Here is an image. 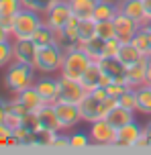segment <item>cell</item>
Masks as SVG:
<instances>
[{
    "instance_id": "6da1fadb",
    "label": "cell",
    "mask_w": 151,
    "mask_h": 155,
    "mask_svg": "<svg viewBox=\"0 0 151 155\" xmlns=\"http://www.w3.org/2000/svg\"><path fill=\"white\" fill-rule=\"evenodd\" d=\"M35 68L29 63H21V61H12L8 65L6 74H4V86L10 92H23L29 86L35 84Z\"/></svg>"
},
{
    "instance_id": "7a4b0ae2",
    "label": "cell",
    "mask_w": 151,
    "mask_h": 155,
    "mask_svg": "<svg viewBox=\"0 0 151 155\" xmlns=\"http://www.w3.org/2000/svg\"><path fill=\"white\" fill-rule=\"evenodd\" d=\"M65 57V49L59 43H51L47 47H41L37 51V59H35V70L41 74H55L61 70V63Z\"/></svg>"
},
{
    "instance_id": "3957f363",
    "label": "cell",
    "mask_w": 151,
    "mask_h": 155,
    "mask_svg": "<svg viewBox=\"0 0 151 155\" xmlns=\"http://www.w3.org/2000/svg\"><path fill=\"white\" fill-rule=\"evenodd\" d=\"M90 65H92V59L84 49H67L64 63H61V70H59V76H65L70 80H82V76L86 74Z\"/></svg>"
},
{
    "instance_id": "277c9868",
    "label": "cell",
    "mask_w": 151,
    "mask_h": 155,
    "mask_svg": "<svg viewBox=\"0 0 151 155\" xmlns=\"http://www.w3.org/2000/svg\"><path fill=\"white\" fill-rule=\"evenodd\" d=\"M43 23H45V21L41 18V12L33 10V8H23V10L15 16L10 35H12V39H31L33 35H35V31H37Z\"/></svg>"
},
{
    "instance_id": "5b68a950",
    "label": "cell",
    "mask_w": 151,
    "mask_h": 155,
    "mask_svg": "<svg viewBox=\"0 0 151 155\" xmlns=\"http://www.w3.org/2000/svg\"><path fill=\"white\" fill-rule=\"evenodd\" d=\"M72 15L74 12H72V8H70V2L67 0H57L55 4L45 12V18L43 21H45L47 27H51L55 33H59L67 25V21L72 18Z\"/></svg>"
},
{
    "instance_id": "8992f818",
    "label": "cell",
    "mask_w": 151,
    "mask_h": 155,
    "mask_svg": "<svg viewBox=\"0 0 151 155\" xmlns=\"http://www.w3.org/2000/svg\"><path fill=\"white\" fill-rule=\"evenodd\" d=\"M106 100V98H104ZM104 100H98L92 94L88 92L86 98L80 102V112H82V120L86 123H94V120H100V118H106L108 114V106Z\"/></svg>"
},
{
    "instance_id": "52a82bcc",
    "label": "cell",
    "mask_w": 151,
    "mask_h": 155,
    "mask_svg": "<svg viewBox=\"0 0 151 155\" xmlns=\"http://www.w3.org/2000/svg\"><path fill=\"white\" fill-rule=\"evenodd\" d=\"M88 135H90V139H92L94 145H114V141H117V129L106 118L90 123Z\"/></svg>"
},
{
    "instance_id": "ba28073f",
    "label": "cell",
    "mask_w": 151,
    "mask_h": 155,
    "mask_svg": "<svg viewBox=\"0 0 151 155\" xmlns=\"http://www.w3.org/2000/svg\"><path fill=\"white\" fill-rule=\"evenodd\" d=\"M86 94H88V90L82 86L80 80H70L65 76H59V100L80 104L86 98Z\"/></svg>"
},
{
    "instance_id": "9c48e42d",
    "label": "cell",
    "mask_w": 151,
    "mask_h": 155,
    "mask_svg": "<svg viewBox=\"0 0 151 155\" xmlns=\"http://www.w3.org/2000/svg\"><path fill=\"white\" fill-rule=\"evenodd\" d=\"M53 108H55L57 118H59V123H61L64 129H74V127L82 120L80 104L65 102V100H57V102H53Z\"/></svg>"
},
{
    "instance_id": "30bf717a",
    "label": "cell",
    "mask_w": 151,
    "mask_h": 155,
    "mask_svg": "<svg viewBox=\"0 0 151 155\" xmlns=\"http://www.w3.org/2000/svg\"><path fill=\"white\" fill-rule=\"evenodd\" d=\"M141 133H143V127L137 120H131V123L117 129V141H114V145L117 147H135L137 139L141 137Z\"/></svg>"
},
{
    "instance_id": "8fae6325",
    "label": "cell",
    "mask_w": 151,
    "mask_h": 155,
    "mask_svg": "<svg viewBox=\"0 0 151 155\" xmlns=\"http://www.w3.org/2000/svg\"><path fill=\"white\" fill-rule=\"evenodd\" d=\"M12 51H15V61L29 63L35 68V59H37V45L31 39H12Z\"/></svg>"
},
{
    "instance_id": "7c38bea8",
    "label": "cell",
    "mask_w": 151,
    "mask_h": 155,
    "mask_svg": "<svg viewBox=\"0 0 151 155\" xmlns=\"http://www.w3.org/2000/svg\"><path fill=\"white\" fill-rule=\"evenodd\" d=\"M33 86L37 88V92L43 96V100L47 104H53L59 100V78H51L49 74H45V78L35 80Z\"/></svg>"
},
{
    "instance_id": "4fadbf2b",
    "label": "cell",
    "mask_w": 151,
    "mask_h": 155,
    "mask_svg": "<svg viewBox=\"0 0 151 155\" xmlns=\"http://www.w3.org/2000/svg\"><path fill=\"white\" fill-rule=\"evenodd\" d=\"M114 29H117V39L120 43H127V41H133V37L137 35V31L141 29V25L135 23L133 18H129L127 15H119L114 16Z\"/></svg>"
},
{
    "instance_id": "5bb4252c",
    "label": "cell",
    "mask_w": 151,
    "mask_h": 155,
    "mask_svg": "<svg viewBox=\"0 0 151 155\" xmlns=\"http://www.w3.org/2000/svg\"><path fill=\"white\" fill-rule=\"evenodd\" d=\"M119 12L127 15L129 18H133L139 25H145L147 18H149L143 0H119Z\"/></svg>"
},
{
    "instance_id": "9a60e30c",
    "label": "cell",
    "mask_w": 151,
    "mask_h": 155,
    "mask_svg": "<svg viewBox=\"0 0 151 155\" xmlns=\"http://www.w3.org/2000/svg\"><path fill=\"white\" fill-rule=\"evenodd\" d=\"M16 98H18V102H21L29 112H39V110L47 104V102L43 100V96L37 92V88H35V86H29L27 90L18 92V94H16Z\"/></svg>"
},
{
    "instance_id": "2e32d148",
    "label": "cell",
    "mask_w": 151,
    "mask_h": 155,
    "mask_svg": "<svg viewBox=\"0 0 151 155\" xmlns=\"http://www.w3.org/2000/svg\"><path fill=\"white\" fill-rule=\"evenodd\" d=\"M127 84L129 88H139L147 84V55L127 68Z\"/></svg>"
},
{
    "instance_id": "e0dca14e",
    "label": "cell",
    "mask_w": 151,
    "mask_h": 155,
    "mask_svg": "<svg viewBox=\"0 0 151 155\" xmlns=\"http://www.w3.org/2000/svg\"><path fill=\"white\" fill-rule=\"evenodd\" d=\"M100 65H102V71L110 78L112 82L127 84V65H125V63H120L117 57H112V59H102Z\"/></svg>"
},
{
    "instance_id": "ac0fdd59",
    "label": "cell",
    "mask_w": 151,
    "mask_h": 155,
    "mask_svg": "<svg viewBox=\"0 0 151 155\" xmlns=\"http://www.w3.org/2000/svg\"><path fill=\"white\" fill-rule=\"evenodd\" d=\"M145 55L143 51L139 49V47L133 43V41H127V43H120V49H119V55H117V59H119L120 63H125V65H133V63H137L139 59H143Z\"/></svg>"
},
{
    "instance_id": "d6986e66",
    "label": "cell",
    "mask_w": 151,
    "mask_h": 155,
    "mask_svg": "<svg viewBox=\"0 0 151 155\" xmlns=\"http://www.w3.org/2000/svg\"><path fill=\"white\" fill-rule=\"evenodd\" d=\"M37 114H39V120H41V127L43 129H49V131H55V133L64 131V127H61L59 118H57V112L53 108V104H45Z\"/></svg>"
},
{
    "instance_id": "ffe728a7",
    "label": "cell",
    "mask_w": 151,
    "mask_h": 155,
    "mask_svg": "<svg viewBox=\"0 0 151 155\" xmlns=\"http://www.w3.org/2000/svg\"><path fill=\"white\" fill-rule=\"evenodd\" d=\"M119 15V2L112 0H98L94 8V21H114V16Z\"/></svg>"
},
{
    "instance_id": "44dd1931",
    "label": "cell",
    "mask_w": 151,
    "mask_h": 155,
    "mask_svg": "<svg viewBox=\"0 0 151 155\" xmlns=\"http://www.w3.org/2000/svg\"><path fill=\"white\" fill-rule=\"evenodd\" d=\"M102 76H104V71H102L100 61H92V65L86 70V74L82 76V80H80V82H82V86H84L88 92H90V90H94V88H98V86H100Z\"/></svg>"
},
{
    "instance_id": "7402d4cb",
    "label": "cell",
    "mask_w": 151,
    "mask_h": 155,
    "mask_svg": "<svg viewBox=\"0 0 151 155\" xmlns=\"http://www.w3.org/2000/svg\"><path fill=\"white\" fill-rule=\"evenodd\" d=\"M137 94V112H143V114L151 116V86L143 84L135 88Z\"/></svg>"
},
{
    "instance_id": "603a6c76",
    "label": "cell",
    "mask_w": 151,
    "mask_h": 155,
    "mask_svg": "<svg viewBox=\"0 0 151 155\" xmlns=\"http://www.w3.org/2000/svg\"><path fill=\"white\" fill-rule=\"evenodd\" d=\"M31 41L37 45V49H41V47H47V45H51V43H55V41H57V39H55V31L43 23L39 29L35 31V35L31 37Z\"/></svg>"
},
{
    "instance_id": "cb8c5ba5",
    "label": "cell",
    "mask_w": 151,
    "mask_h": 155,
    "mask_svg": "<svg viewBox=\"0 0 151 155\" xmlns=\"http://www.w3.org/2000/svg\"><path fill=\"white\" fill-rule=\"evenodd\" d=\"M135 112H131V110L123 108V106H117V108H112L108 114H106V120L114 127V129H119V127H123V124L131 123V120H135Z\"/></svg>"
},
{
    "instance_id": "d4e9b609",
    "label": "cell",
    "mask_w": 151,
    "mask_h": 155,
    "mask_svg": "<svg viewBox=\"0 0 151 155\" xmlns=\"http://www.w3.org/2000/svg\"><path fill=\"white\" fill-rule=\"evenodd\" d=\"M70 2V8L72 12L80 18H86V16H92L94 15V8H96V2L98 0H67Z\"/></svg>"
},
{
    "instance_id": "484cf974",
    "label": "cell",
    "mask_w": 151,
    "mask_h": 155,
    "mask_svg": "<svg viewBox=\"0 0 151 155\" xmlns=\"http://www.w3.org/2000/svg\"><path fill=\"white\" fill-rule=\"evenodd\" d=\"M78 37L84 43L96 37V21L92 16H86V18H80L78 21Z\"/></svg>"
},
{
    "instance_id": "4316f807",
    "label": "cell",
    "mask_w": 151,
    "mask_h": 155,
    "mask_svg": "<svg viewBox=\"0 0 151 155\" xmlns=\"http://www.w3.org/2000/svg\"><path fill=\"white\" fill-rule=\"evenodd\" d=\"M102 49H104V41L100 37H94L84 43V51L90 55L92 61H102Z\"/></svg>"
},
{
    "instance_id": "83f0119b",
    "label": "cell",
    "mask_w": 151,
    "mask_h": 155,
    "mask_svg": "<svg viewBox=\"0 0 151 155\" xmlns=\"http://www.w3.org/2000/svg\"><path fill=\"white\" fill-rule=\"evenodd\" d=\"M25 8L23 0H0V18L4 16H16Z\"/></svg>"
},
{
    "instance_id": "f1b7e54d",
    "label": "cell",
    "mask_w": 151,
    "mask_h": 155,
    "mask_svg": "<svg viewBox=\"0 0 151 155\" xmlns=\"http://www.w3.org/2000/svg\"><path fill=\"white\" fill-rule=\"evenodd\" d=\"M96 37L102 41L117 37V29H114V21H96Z\"/></svg>"
},
{
    "instance_id": "f546056e",
    "label": "cell",
    "mask_w": 151,
    "mask_h": 155,
    "mask_svg": "<svg viewBox=\"0 0 151 155\" xmlns=\"http://www.w3.org/2000/svg\"><path fill=\"white\" fill-rule=\"evenodd\" d=\"M55 137H57V133L55 131H49V129L35 131V145H39V147H53Z\"/></svg>"
},
{
    "instance_id": "4dcf8cb0",
    "label": "cell",
    "mask_w": 151,
    "mask_h": 155,
    "mask_svg": "<svg viewBox=\"0 0 151 155\" xmlns=\"http://www.w3.org/2000/svg\"><path fill=\"white\" fill-rule=\"evenodd\" d=\"M15 61V51H12V41H0V68L10 65Z\"/></svg>"
},
{
    "instance_id": "1f68e13d",
    "label": "cell",
    "mask_w": 151,
    "mask_h": 155,
    "mask_svg": "<svg viewBox=\"0 0 151 155\" xmlns=\"http://www.w3.org/2000/svg\"><path fill=\"white\" fill-rule=\"evenodd\" d=\"M119 106L131 110V112H137V94H135V88H129L127 92L120 96V98H119Z\"/></svg>"
},
{
    "instance_id": "d6a6232c",
    "label": "cell",
    "mask_w": 151,
    "mask_h": 155,
    "mask_svg": "<svg viewBox=\"0 0 151 155\" xmlns=\"http://www.w3.org/2000/svg\"><path fill=\"white\" fill-rule=\"evenodd\" d=\"M55 2L57 0H23L25 8H33V10H37V12H41V15H45Z\"/></svg>"
},
{
    "instance_id": "836d02e7",
    "label": "cell",
    "mask_w": 151,
    "mask_h": 155,
    "mask_svg": "<svg viewBox=\"0 0 151 155\" xmlns=\"http://www.w3.org/2000/svg\"><path fill=\"white\" fill-rule=\"evenodd\" d=\"M119 49H120V41L117 37L114 39H108L104 41V49H102V59H112L119 55Z\"/></svg>"
},
{
    "instance_id": "e575fe53",
    "label": "cell",
    "mask_w": 151,
    "mask_h": 155,
    "mask_svg": "<svg viewBox=\"0 0 151 155\" xmlns=\"http://www.w3.org/2000/svg\"><path fill=\"white\" fill-rule=\"evenodd\" d=\"M92 143V139H90V135L88 133H82V131H76L70 135V147H88Z\"/></svg>"
},
{
    "instance_id": "d590c367",
    "label": "cell",
    "mask_w": 151,
    "mask_h": 155,
    "mask_svg": "<svg viewBox=\"0 0 151 155\" xmlns=\"http://www.w3.org/2000/svg\"><path fill=\"white\" fill-rule=\"evenodd\" d=\"M127 90H129V86L120 84V82H110V84L106 86V92H108V96H112V98H120Z\"/></svg>"
},
{
    "instance_id": "8d00e7d4",
    "label": "cell",
    "mask_w": 151,
    "mask_h": 155,
    "mask_svg": "<svg viewBox=\"0 0 151 155\" xmlns=\"http://www.w3.org/2000/svg\"><path fill=\"white\" fill-rule=\"evenodd\" d=\"M4 123H6L8 127L12 129V131H15L16 127H21V124H23V116L18 114V112H12V110H8V108H6V116H4Z\"/></svg>"
},
{
    "instance_id": "74e56055",
    "label": "cell",
    "mask_w": 151,
    "mask_h": 155,
    "mask_svg": "<svg viewBox=\"0 0 151 155\" xmlns=\"http://www.w3.org/2000/svg\"><path fill=\"white\" fill-rule=\"evenodd\" d=\"M53 147H70V135H64V133L59 131L55 141H53Z\"/></svg>"
},
{
    "instance_id": "f35d334b",
    "label": "cell",
    "mask_w": 151,
    "mask_h": 155,
    "mask_svg": "<svg viewBox=\"0 0 151 155\" xmlns=\"http://www.w3.org/2000/svg\"><path fill=\"white\" fill-rule=\"evenodd\" d=\"M10 135H12V129H10L6 123H0V143H2V145H6V141H8Z\"/></svg>"
},
{
    "instance_id": "ab89813d",
    "label": "cell",
    "mask_w": 151,
    "mask_h": 155,
    "mask_svg": "<svg viewBox=\"0 0 151 155\" xmlns=\"http://www.w3.org/2000/svg\"><path fill=\"white\" fill-rule=\"evenodd\" d=\"M12 39V35H10V31H8L4 25L0 23V41H10Z\"/></svg>"
},
{
    "instance_id": "60d3db41",
    "label": "cell",
    "mask_w": 151,
    "mask_h": 155,
    "mask_svg": "<svg viewBox=\"0 0 151 155\" xmlns=\"http://www.w3.org/2000/svg\"><path fill=\"white\" fill-rule=\"evenodd\" d=\"M6 108H8V102L0 98V123H4V116H6Z\"/></svg>"
},
{
    "instance_id": "b9f144b4",
    "label": "cell",
    "mask_w": 151,
    "mask_h": 155,
    "mask_svg": "<svg viewBox=\"0 0 151 155\" xmlns=\"http://www.w3.org/2000/svg\"><path fill=\"white\" fill-rule=\"evenodd\" d=\"M145 31V37H147V55H151V29H147V27H141Z\"/></svg>"
},
{
    "instance_id": "7bdbcfd3",
    "label": "cell",
    "mask_w": 151,
    "mask_h": 155,
    "mask_svg": "<svg viewBox=\"0 0 151 155\" xmlns=\"http://www.w3.org/2000/svg\"><path fill=\"white\" fill-rule=\"evenodd\" d=\"M151 82V55H147V84Z\"/></svg>"
},
{
    "instance_id": "ee69618b",
    "label": "cell",
    "mask_w": 151,
    "mask_h": 155,
    "mask_svg": "<svg viewBox=\"0 0 151 155\" xmlns=\"http://www.w3.org/2000/svg\"><path fill=\"white\" fill-rule=\"evenodd\" d=\"M145 2V10H147V16L151 18V0H143Z\"/></svg>"
},
{
    "instance_id": "f6af8a7d",
    "label": "cell",
    "mask_w": 151,
    "mask_h": 155,
    "mask_svg": "<svg viewBox=\"0 0 151 155\" xmlns=\"http://www.w3.org/2000/svg\"><path fill=\"white\" fill-rule=\"evenodd\" d=\"M141 27H147V29H151V18H147V23L141 25Z\"/></svg>"
}]
</instances>
